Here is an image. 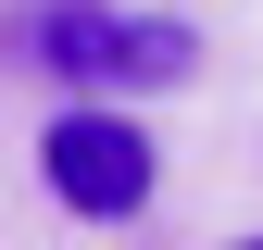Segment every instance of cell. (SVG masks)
<instances>
[{
	"label": "cell",
	"instance_id": "obj_3",
	"mask_svg": "<svg viewBox=\"0 0 263 250\" xmlns=\"http://www.w3.org/2000/svg\"><path fill=\"white\" fill-rule=\"evenodd\" d=\"M251 250H263V238H251Z\"/></svg>",
	"mask_w": 263,
	"mask_h": 250
},
{
	"label": "cell",
	"instance_id": "obj_2",
	"mask_svg": "<svg viewBox=\"0 0 263 250\" xmlns=\"http://www.w3.org/2000/svg\"><path fill=\"white\" fill-rule=\"evenodd\" d=\"M38 175H50V200H63V213H88V225H125V213H151V187H163V150L138 138V113H113V100H76V113H50V138H38Z\"/></svg>",
	"mask_w": 263,
	"mask_h": 250
},
{
	"label": "cell",
	"instance_id": "obj_1",
	"mask_svg": "<svg viewBox=\"0 0 263 250\" xmlns=\"http://www.w3.org/2000/svg\"><path fill=\"white\" fill-rule=\"evenodd\" d=\"M25 50L76 88H176L188 62V25L176 13H125V0H38L25 13Z\"/></svg>",
	"mask_w": 263,
	"mask_h": 250
}]
</instances>
